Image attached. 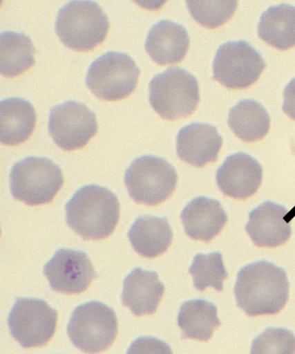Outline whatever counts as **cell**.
<instances>
[{"mask_svg": "<svg viewBox=\"0 0 295 354\" xmlns=\"http://www.w3.org/2000/svg\"><path fill=\"white\" fill-rule=\"evenodd\" d=\"M234 293L237 305L250 317L275 315L288 302V277L273 263L256 261L240 269Z\"/></svg>", "mask_w": 295, "mask_h": 354, "instance_id": "1", "label": "cell"}, {"mask_svg": "<svg viewBox=\"0 0 295 354\" xmlns=\"http://www.w3.org/2000/svg\"><path fill=\"white\" fill-rule=\"evenodd\" d=\"M65 209L68 226L87 241L109 237L117 228L120 218L117 196L97 185L80 188Z\"/></svg>", "mask_w": 295, "mask_h": 354, "instance_id": "2", "label": "cell"}, {"mask_svg": "<svg viewBox=\"0 0 295 354\" xmlns=\"http://www.w3.org/2000/svg\"><path fill=\"white\" fill-rule=\"evenodd\" d=\"M55 28L57 36L68 48L87 52L104 41L110 22L97 3L71 1L57 14Z\"/></svg>", "mask_w": 295, "mask_h": 354, "instance_id": "3", "label": "cell"}, {"mask_svg": "<svg viewBox=\"0 0 295 354\" xmlns=\"http://www.w3.org/2000/svg\"><path fill=\"white\" fill-rule=\"evenodd\" d=\"M200 101L196 78L180 68H170L149 83V102L164 119L179 120L196 111Z\"/></svg>", "mask_w": 295, "mask_h": 354, "instance_id": "4", "label": "cell"}, {"mask_svg": "<svg viewBox=\"0 0 295 354\" xmlns=\"http://www.w3.org/2000/svg\"><path fill=\"white\" fill-rule=\"evenodd\" d=\"M10 180L14 198L30 206L51 203L64 183L61 169L41 157L19 161L10 172Z\"/></svg>", "mask_w": 295, "mask_h": 354, "instance_id": "5", "label": "cell"}, {"mask_svg": "<svg viewBox=\"0 0 295 354\" xmlns=\"http://www.w3.org/2000/svg\"><path fill=\"white\" fill-rule=\"evenodd\" d=\"M125 184L134 202L147 206L160 205L171 197L178 184V173L162 158H137L125 173Z\"/></svg>", "mask_w": 295, "mask_h": 354, "instance_id": "6", "label": "cell"}, {"mask_svg": "<svg viewBox=\"0 0 295 354\" xmlns=\"http://www.w3.org/2000/svg\"><path fill=\"white\" fill-rule=\"evenodd\" d=\"M67 330L73 344L82 351L89 353L106 351L117 336V315L102 302L84 304L73 313Z\"/></svg>", "mask_w": 295, "mask_h": 354, "instance_id": "7", "label": "cell"}, {"mask_svg": "<svg viewBox=\"0 0 295 354\" xmlns=\"http://www.w3.org/2000/svg\"><path fill=\"white\" fill-rule=\"evenodd\" d=\"M140 75L132 57L125 53L108 52L91 64L86 82L97 98L118 101L135 90Z\"/></svg>", "mask_w": 295, "mask_h": 354, "instance_id": "8", "label": "cell"}, {"mask_svg": "<svg viewBox=\"0 0 295 354\" xmlns=\"http://www.w3.org/2000/svg\"><path fill=\"white\" fill-rule=\"evenodd\" d=\"M59 313L44 300L18 298L8 318L11 335L23 348H41L55 336Z\"/></svg>", "mask_w": 295, "mask_h": 354, "instance_id": "9", "label": "cell"}, {"mask_svg": "<svg viewBox=\"0 0 295 354\" xmlns=\"http://www.w3.org/2000/svg\"><path fill=\"white\" fill-rule=\"evenodd\" d=\"M265 67L262 56L247 42H226L214 57L213 80L226 88L241 90L256 83Z\"/></svg>", "mask_w": 295, "mask_h": 354, "instance_id": "10", "label": "cell"}, {"mask_svg": "<svg viewBox=\"0 0 295 354\" xmlns=\"http://www.w3.org/2000/svg\"><path fill=\"white\" fill-rule=\"evenodd\" d=\"M48 130L61 149H82L97 133V116L84 104L68 101L50 111Z\"/></svg>", "mask_w": 295, "mask_h": 354, "instance_id": "11", "label": "cell"}, {"mask_svg": "<svg viewBox=\"0 0 295 354\" xmlns=\"http://www.w3.org/2000/svg\"><path fill=\"white\" fill-rule=\"evenodd\" d=\"M44 275L53 290L66 295L83 293L98 277L86 253L70 249L56 252L45 265Z\"/></svg>", "mask_w": 295, "mask_h": 354, "instance_id": "12", "label": "cell"}, {"mask_svg": "<svg viewBox=\"0 0 295 354\" xmlns=\"http://www.w3.org/2000/svg\"><path fill=\"white\" fill-rule=\"evenodd\" d=\"M218 187L226 196L247 199L258 192L262 184L263 168L258 161L245 153L227 157L216 175Z\"/></svg>", "mask_w": 295, "mask_h": 354, "instance_id": "13", "label": "cell"}, {"mask_svg": "<svg viewBox=\"0 0 295 354\" xmlns=\"http://www.w3.org/2000/svg\"><path fill=\"white\" fill-rule=\"evenodd\" d=\"M223 140L216 127L206 123H191L184 127L176 138L180 159L196 167L216 162Z\"/></svg>", "mask_w": 295, "mask_h": 354, "instance_id": "14", "label": "cell"}, {"mask_svg": "<svg viewBox=\"0 0 295 354\" xmlns=\"http://www.w3.org/2000/svg\"><path fill=\"white\" fill-rule=\"evenodd\" d=\"M285 207L267 201L249 214L247 232L253 243L258 248H277L286 243L292 230L285 216Z\"/></svg>", "mask_w": 295, "mask_h": 354, "instance_id": "15", "label": "cell"}, {"mask_svg": "<svg viewBox=\"0 0 295 354\" xmlns=\"http://www.w3.org/2000/svg\"><path fill=\"white\" fill-rule=\"evenodd\" d=\"M189 44V33L182 25L164 20L152 26L145 49L157 64H175L186 57Z\"/></svg>", "mask_w": 295, "mask_h": 354, "instance_id": "16", "label": "cell"}, {"mask_svg": "<svg viewBox=\"0 0 295 354\" xmlns=\"http://www.w3.org/2000/svg\"><path fill=\"white\" fill-rule=\"evenodd\" d=\"M181 218L187 236L204 242L216 237L228 221L221 203L204 197L191 201L182 212Z\"/></svg>", "mask_w": 295, "mask_h": 354, "instance_id": "17", "label": "cell"}, {"mask_svg": "<svg viewBox=\"0 0 295 354\" xmlns=\"http://www.w3.org/2000/svg\"><path fill=\"white\" fill-rule=\"evenodd\" d=\"M164 293V286L155 272L135 268L124 282L122 305L129 308L136 317L156 313Z\"/></svg>", "mask_w": 295, "mask_h": 354, "instance_id": "18", "label": "cell"}, {"mask_svg": "<svg viewBox=\"0 0 295 354\" xmlns=\"http://www.w3.org/2000/svg\"><path fill=\"white\" fill-rule=\"evenodd\" d=\"M37 125L36 110L21 98L3 100L0 103V141L15 146L24 143Z\"/></svg>", "mask_w": 295, "mask_h": 354, "instance_id": "19", "label": "cell"}, {"mask_svg": "<svg viewBox=\"0 0 295 354\" xmlns=\"http://www.w3.org/2000/svg\"><path fill=\"white\" fill-rule=\"evenodd\" d=\"M129 238L137 254L155 259L170 248L173 233L166 218L147 215L136 219L129 230Z\"/></svg>", "mask_w": 295, "mask_h": 354, "instance_id": "20", "label": "cell"}, {"mask_svg": "<svg viewBox=\"0 0 295 354\" xmlns=\"http://www.w3.org/2000/svg\"><path fill=\"white\" fill-rule=\"evenodd\" d=\"M178 326L182 338L207 342L214 330L221 326L218 310L213 304L204 299H193L183 304L178 315Z\"/></svg>", "mask_w": 295, "mask_h": 354, "instance_id": "21", "label": "cell"}, {"mask_svg": "<svg viewBox=\"0 0 295 354\" xmlns=\"http://www.w3.org/2000/svg\"><path fill=\"white\" fill-rule=\"evenodd\" d=\"M258 36L281 51L295 47V7L282 3L267 9L260 17Z\"/></svg>", "mask_w": 295, "mask_h": 354, "instance_id": "22", "label": "cell"}, {"mask_svg": "<svg viewBox=\"0 0 295 354\" xmlns=\"http://www.w3.org/2000/svg\"><path fill=\"white\" fill-rule=\"evenodd\" d=\"M229 128L240 140L253 143L263 140L270 129V117L254 100H243L229 111Z\"/></svg>", "mask_w": 295, "mask_h": 354, "instance_id": "23", "label": "cell"}, {"mask_svg": "<svg viewBox=\"0 0 295 354\" xmlns=\"http://www.w3.org/2000/svg\"><path fill=\"white\" fill-rule=\"evenodd\" d=\"M36 48L23 33L6 32L0 36V71L6 77L23 74L35 64Z\"/></svg>", "mask_w": 295, "mask_h": 354, "instance_id": "24", "label": "cell"}, {"mask_svg": "<svg viewBox=\"0 0 295 354\" xmlns=\"http://www.w3.org/2000/svg\"><path fill=\"white\" fill-rule=\"evenodd\" d=\"M189 273L193 276L194 288L201 292L209 287L220 292L223 290L224 281L228 277L220 252H213L209 255L198 254L189 268Z\"/></svg>", "mask_w": 295, "mask_h": 354, "instance_id": "25", "label": "cell"}, {"mask_svg": "<svg viewBox=\"0 0 295 354\" xmlns=\"http://www.w3.org/2000/svg\"><path fill=\"white\" fill-rule=\"evenodd\" d=\"M193 17L204 28L214 29L235 14L237 1H187Z\"/></svg>", "mask_w": 295, "mask_h": 354, "instance_id": "26", "label": "cell"}, {"mask_svg": "<svg viewBox=\"0 0 295 354\" xmlns=\"http://www.w3.org/2000/svg\"><path fill=\"white\" fill-rule=\"evenodd\" d=\"M295 337L288 330L269 328L256 337L251 353H294Z\"/></svg>", "mask_w": 295, "mask_h": 354, "instance_id": "27", "label": "cell"}, {"mask_svg": "<svg viewBox=\"0 0 295 354\" xmlns=\"http://www.w3.org/2000/svg\"><path fill=\"white\" fill-rule=\"evenodd\" d=\"M283 111L295 121V78L291 80L283 91Z\"/></svg>", "mask_w": 295, "mask_h": 354, "instance_id": "28", "label": "cell"}]
</instances>
